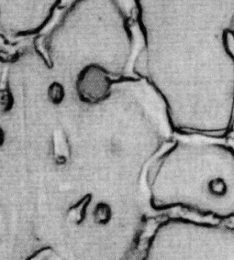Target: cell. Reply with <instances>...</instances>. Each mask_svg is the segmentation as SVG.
<instances>
[{
    "label": "cell",
    "instance_id": "obj_1",
    "mask_svg": "<svg viewBox=\"0 0 234 260\" xmlns=\"http://www.w3.org/2000/svg\"><path fill=\"white\" fill-rule=\"evenodd\" d=\"M171 154L186 167L188 182L203 210L217 216L234 215V149L218 142L179 145Z\"/></svg>",
    "mask_w": 234,
    "mask_h": 260
},
{
    "label": "cell",
    "instance_id": "obj_2",
    "mask_svg": "<svg viewBox=\"0 0 234 260\" xmlns=\"http://www.w3.org/2000/svg\"><path fill=\"white\" fill-rule=\"evenodd\" d=\"M7 81L6 73H4L0 82V114L9 112L13 106V96L9 90Z\"/></svg>",
    "mask_w": 234,
    "mask_h": 260
},
{
    "label": "cell",
    "instance_id": "obj_3",
    "mask_svg": "<svg viewBox=\"0 0 234 260\" xmlns=\"http://www.w3.org/2000/svg\"><path fill=\"white\" fill-rule=\"evenodd\" d=\"M118 1L123 10L127 13L130 14V16L134 14V10L136 9L135 0H118Z\"/></svg>",
    "mask_w": 234,
    "mask_h": 260
},
{
    "label": "cell",
    "instance_id": "obj_4",
    "mask_svg": "<svg viewBox=\"0 0 234 260\" xmlns=\"http://www.w3.org/2000/svg\"><path fill=\"white\" fill-rule=\"evenodd\" d=\"M61 88L59 87H52L51 91H50V97L53 101L60 100L61 96Z\"/></svg>",
    "mask_w": 234,
    "mask_h": 260
},
{
    "label": "cell",
    "instance_id": "obj_5",
    "mask_svg": "<svg viewBox=\"0 0 234 260\" xmlns=\"http://www.w3.org/2000/svg\"><path fill=\"white\" fill-rule=\"evenodd\" d=\"M5 142V133L3 129L0 127V145H3Z\"/></svg>",
    "mask_w": 234,
    "mask_h": 260
}]
</instances>
